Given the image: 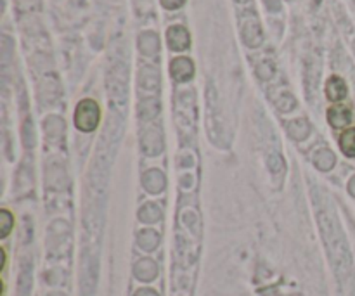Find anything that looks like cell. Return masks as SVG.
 <instances>
[{
	"instance_id": "obj_1",
	"label": "cell",
	"mask_w": 355,
	"mask_h": 296,
	"mask_svg": "<svg viewBox=\"0 0 355 296\" xmlns=\"http://www.w3.org/2000/svg\"><path fill=\"white\" fill-rule=\"evenodd\" d=\"M101 111L97 103H94L92 99H83L82 103L76 106L75 111V125L78 127V130L83 132H92L96 130L97 123H99Z\"/></svg>"
},
{
	"instance_id": "obj_2",
	"label": "cell",
	"mask_w": 355,
	"mask_h": 296,
	"mask_svg": "<svg viewBox=\"0 0 355 296\" xmlns=\"http://www.w3.org/2000/svg\"><path fill=\"white\" fill-rule=\"evenodd\" d=\"M241 30H243V38L248 45L252 47H257V45L262 42V30H260L259 19H257L255 14L252 16H246L241 23Z\"/></svg>"
},
{
	"instance_id": "obj_3",
	"label": "cell",
	"mask_w": 355,
	"mask_h": 296,
	"mask_svg": "<svg viewBox=\"0 0 355 296\" xmlns=\"http://www.w3.org/2000/svg\"><path fill=\"white\" fill-rule=\"evenodd\" d=\"M328 121L335 128L347 127L352 121V111L343 106V104H336V106H331L328 110Z\"/></svg>"
},
{
	"instance_id": "obj_4",
	"label": "cell",
	"mask_w": 355,
	"mask_h": 296,
	"mask_svg": "<svg viewBox=\"0 0 355 296\" xmlns=\"http://www.w3.org/2000/svg\"><path fill=\"white\" fill-rule=\"evenodd\" d=\"M170 71H172L173 78L177 82H187V80L193 78L194 66L187 58H177L173 59L172 66H170Z\"/></svg>"
},
{
	"instance_id": "obj_5",
	"label": "cell",
	"mask_w": 355,
	"mask_h": 296,
	"mask_svg": "<svg viewBox=\"0 0 355 296\" xmlns=\"http://www.w3.org/2000/svg\"><path fill=\"white\" fill-rule=\"evenodd\" d=\"M166 40H168L170 49L173 51H184L189 47V33L182 26H172L166 31Z\"/></svg>"
},
{
	"instance_id": "obj_6",
	"label": "cell",
	"mask_w": 355,
	"mask_h": 296,
	"mask_svg": "<svg viewBox=\"0 0 355 296\" xmlns=\"http://www.w3.org/2000/svg\"><path fill=\"white\" fill-rule=\"evenodd\" d=\"M347 92H349V89H347L345 80L340 78V76H331L328 80V83H326V96L333 103H338V101L345 99Z\"/></svg>"
},
{
	"instance_id": "obj_7",
	"label": "cell",
	"mask_w": 355,
	"mask_h": 296,
	"mask_svg": "<svg viewBox=\"0 0 355 296\" xmlns=\"http://www.w3.org/2000/svg\"><path fill=\"white\" fill-rule=\"evenodd\" d=\"M340 148L349 158H355V128H347L340 137Z\"/></svg>"
},
{
	"instance_id": "obj_8",
	"label": "cell",
	"mask_w": 355,
	"mask_h": 296,
	"mask_svg": "<svg viewBox=\"0 0 355 296\" xmlns=\"http://www.w3.org/2000/svg\"><path fill=\"white\" fill-rule=\"evenodd\" d=\"M0 222H2V238H6L10 232V227H12V217L7 210L0 211Z\"/></svg>"
},
{
	"instance_id": "obj_9",
	"label": "cell",
	"mask_w": 355,
	"mask_h": 296,
	"mask_svg": "<svg viewBox=\"0 0 355 296\" xmlns=\"http://www.w3.org/2000/svg\"><path fill=\"white\" fill-rule=\"evenodd\" d=\"M162 3L165 9H179L184 3V0H162Z\"/></svg>"
},
{
	"instance_id": "obj_10",
	"label": "cell",
	"mask_w": 355,
	"mask_h": 296,
	"mask_svg": "<svg viewBox=\"0 0 355 296\" xmlns=\"http://www.w3.org/2000/svg\"><path fill=\"white\" fill-rule=\"evenodd\" d=\"M238 2H246V0H238Z\"/></svg>"
}]
</instances>
